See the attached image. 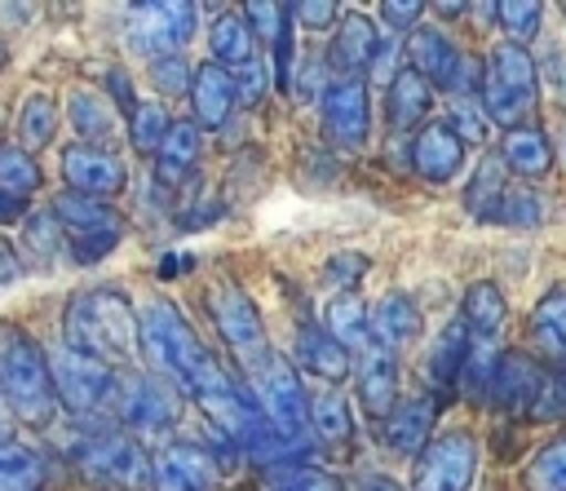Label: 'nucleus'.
<instances>
[{
  "instance_id": "nucleus-1",
  "label": "nucleus",
  "mask_w": 566,
  "mask_h": 491,
  "mask_svg": "<svg viewBox=\"0 0 566 491\" xmlns=\"http://www.w3.org/2000/svg\"><path fill=\"white\" fill-rule=\"evenodd\" d=\"M137 341H142L150 367H155L159 376L177 380L195 403H203V398L221 394L226 385H234V380L221 372V363L199 345V336H195L190 323L177 314V305L164 301V296L142 310V318H137Z\"/></svg>"
},
{
  "instance_id": "nucleus-2",
  "label": "nucleus",
  "mask_w": 566,
  "mask_h": 491,
  "mask_svg": "<svg viewBox=\"0 0 566 491\" xmlns=\"http://www.w3.org/2000/svg\"><path fill=\"white\" fill-rule=\"evenodd\" d=\"M71 349L97 363H128L137 354V314L119 288H88L66 305V341Z\"/></svg>"
},
{
  "instance_id": "nucleus-3",
  "label": "nucleus",
  "mask_w": 566,
  "mask_h": 491,
  "mask_svg": "<svg viewBox=\"0 0 566 491\" xmlns=\"http://www.w3.org/2000/svg\"><path fill=\"white\" fill-rule=\"evenodd\" d=\"M0 385L9 398V411L27 425H44L53 416V385H49V358L22 327L0 332Z\"/></svg>"
},
{
  "instance_id": "nucleus-4",
  "label": "nucleus",
  "mask_w": 566,
  "mask_h": 491,
  "mask_svg": "<svg viewBox=\"0 0 566 491\" xmlns=\"http://www.w3.org/2000/svg\"><path fill=\"white\" fill-rule=\"evenodd\" d=\"M208 305H212V318H217V332H221V341L230 345V354H234V363L256 380L270 363H274V354H270V341H265V323H261V314H256V305H252V296L234 283V279H221L217 288H212V296H208Z\"/></svg>"
},
{
  "instance_id": "nucleus-5",
  "label": "nucleus",
  "mask_w": 566,
  "mask_h": 491,
  "mask_svg": "<svg viewBox=\"0 0 566 491\" xmlns=\"http://www.w3.org/2000/svg\"><path fill=\"white\" fill-rule=\"evenodd\" d=\"M535 102V58L522 44H495L482 66V111L495 124H517Z\"/></svg>"
},
{
  "instance_id": "nucleus-6",
  "label": "nucleus",
  "mask_w": 566,
  "mask_h": 491,
  "mask_svg": "<svg viewBox=\"0 0 566 491\" xmlns=\"http://www.w3.org/2000/svg\"><path fill=\"white\" fill-rule=\"evenodd\" d=\"M478 473V442L464 429H447L438 438L424 442L420 460H416V491H469Z\"/></svg>"
},
{
  "instance_id": "nucleus-7",
  "label": "nucleus",
  "mask_w": 566,
  "mask_h": 491,
  "mask_svg": "<svg viewBox=\"0 0 566 491\" xmlns=\"http://www.w3.org/2000/svg\"><path fill=\"white\" fill-rule=\"evenodd\" d=\"M75 460H80L84 478H93V482H111V487H124V491H137V487L150 482L146 451L128 433H115V429L93 433L88 442H80L75 447Z\"/></svg>"
},
{
  "instance_id": "nucleus-8",
  "label": "nucleus",
  "mask_w": 566,
  "mask_h": 491,
  "mask_svg": "<svg viewBox=\"0 0 566 491\" xmlns=\"http://www.w3.org/2000/svg\"><path fill=\"white\" fill-rule=\"evenodd\" d=\"M111 380L115 376H111L106 363H97V358H88V354H80L71 345H57L49 354V385L62 398V407L75 411V416L102 407V398L111 394Z\"/></svg>"
},
{
  "instance_id": "nucleus-9",
  "label": "nucleus",
  "mask_w": 566,
  "mask_h": 491,
  "mask_svg": "<svg viewBox=\"0 0 566 491\" xmlns=\"http://www.w3.org/2000/svg\"><path fill=\"white\" fill-rule=\"evenodd\" d=\"M256 394H261V416L279 429V433H310V398L301 389V376L287 363H270L256 376Z\"/></svg>"
},
{
  "instance_id": "nucleus-10",
  "label": "nucleus",
  "mask_w": 566,
  "mask_h": 491,
  "mask_svg": "<svg viewBox=\"0 0 566 491\" xmlns=\"http://www.w3.org/2000/svg\"><path fill=\"white\" fill-rule=\"evenodd\" d=\"M367 88L363 80H332L323 88V133L332 146L354 150L367 142Z\"/></svg>"
},
{
  "instance_id": "nucleus-11",
  "label": "nucleus",
  "mask_w": 566,
  "mask_h": 491,
  "mask_svg": "<svg viewBox=\"0 0 566 491\" xmlns=\"http://www.w3.org/2000/svg\"><path fill=\"white\" fill-rule=\"evenodd\" d=\"M111 389H119V416H124L133 429H146V433L172 429V420H177V398H172V389H168L159 376H115Z\"/></svg>"
},
{
  "instance_id": "nucleus-12",
  "label": "nucleus",
  "mask_w": 566,
  "mask_h": 491,
  "mask_svg": "<svg viewBox=\"0 0 566 491\" xmlns=\"http://www.w3.org/2000/svg\"><path fill=\"white\" fill-rule=\"evenodd\" d=\"M62 177L71 181L75 195H88V199L93 195H119L128 186V168L111 150L84 146V142H75V146L62 150Z\"/></svg>"
},
{
  "instance_id": "nucleus-13",
  "label": "nucleus",
  "mask_w": 566,
  "mask_h": 491,
  "mask_svg": "<svg viewBox=\"0 0 566 491\" xmlns=\"http://www.w3.org/2000/svg\"><path fill=\"white\" fill-rule=\"evenodd\" d=\"M411 168L424 177V181H451L460 168H464V142L460 133L447 124V119H433L416 133L411 142Z\"/></svg>"
},
{
  "instance_id": "nucleus-14",
  "label": "nucleus",
  "mask_w": 566,
  "mask_h": 491,
  "mask_svg": "<svg viewBox=\"0 0 566 491\" xmlns=\"http://www.w3.org/2000/svg\"><path fill=\"white\" fill-rule=\"evenodd\" d=\"M539 385H544V367L535 358H526V354H500V363L491 372V385H486V398H491V407H500V411L513 416V411H531Z\"/></svg>"
},
{
  "instance_id": "nucleus-15",
  "label": "nucleus",
  "mask_w": 566,
  "mask_h": 491,
  "mask_svg": "<svg viewBox=\"0 0 566 491\" xmlns=\"http://www.w3.org/2000/svg\"><path fill=\"white\" fill-rule=\"evenodd\" d=\"M150 478H155L159 491H212L217 464H212L208 447L172 442V447L150 464Z\"/></svg>"
},
{
  "instance_id": "nucleus-16",
  "label": "nucleus",
  "mask_w": 566,
  "mask_h": 491,
  "mask_svg": "<svg viewBox=\"0 0 566 491\" xmlns=\"http://www.w3.org/2000/svg\"><path fill=\"white\" fill-rule=\"evenodd\" d=\"M376 49H380L376 22L363 18V13H345L340 27H336V35H332V44H327V66L340 80H358V71L376 62Z\"/></svg>"
},
{
  "instance_id": "nucleus-17",
  "label": "nucleus",
  "mask_w": 566,
  "mask_h": 491,
  "mask_svg": "<svg viewBox=\"0 0 566 491\" xmlns=\"http://www.w3.org/2000/svg\"><path fill=\"white\" fill-rule=\"evenodd\" d=\"M358 394H363V407L380 420L398 403V363H394V349L380 345L376 336H367L363 358H358Z\"/></svg>"
},
{
  "instance_id": "nucleus-18",
  "label": "nucleus",
  "mask_w": 566,
  "mask_h": 491,
  "mask_svg": "<svg viewBox=\"0 0 566 491\" xmlns=\"http://www.w3.org/2000/svg\"><path fill=\"white\" fill-rule=\"evenodd\" d=\"M460 49L438 31V27H416L407 40V71H416L424 84H451L460 71Z\"/></svg>"
},
{
  "instance_id": "nucleus-19",
  "label": "nucleus",
  "mask_w": 566,
  "mask_h": 491,
  "mask_svg": "<svg viewBox=\"0 0 566 491\" xmlns=\"http://www.w3.org/2000/svg\"><path fill=\"white\" fill-rule=\"evenodd\" d=\"M433 416H438V403L429 394H416L407 403H394L389 416H385V447L398 451V456H420L424 442H429Z\"/></svg>"
},
{
  "instance_id": "nucleus-20",
  "label": "nucleus",
  "mask_w": 566,
  "mask_h": 491,
  "mask_svg": "<svg viewBox=\"0 0 566 491\" xmlns=\"http://www.w3.org/2000/svg\"><path fill=\"white\" fill-rule=\"evenodd\" d=\"M186 97L195 102V124L199 128H221L230 119V111H234V80H230L226 66L203 62L190 75V93Z\"/></svg>"
},
{
  "instance_id": "nucleus-21",
  "label": "nucleus",
  "mask_w": 566,
  "mask_h": 491,
  "mask_svg": "<svg viewBox=\"0 0 566 491\" xmlns=\"http://www.w3.org/2000/svg\"><path fill=\"white\" fill-rule=\"evenodd\" d=\"M433 106V88L416 75V71H394L389 75V93H385V119H389V133L402 137L407 128H416Z\"/></svg>"
},
{
  "instance_id": "nucleus-22",
  "label": "nucleus",
  "mask_w": 566,
  "mask_h": 491,
  "mask_svg": "<svg viewBox=\"0 0 566 491\" xmlns=\"http://www.w3.org/2000/svg\"><path fill=\"white\" fill-rule=\"evenodd\" d=\"M296 358L323 385H340L349 376V349H340L327 336V327H318V323H301V332H296Z\"/></svg>"
},
{
  "instance_id": "nucleus-23",
  "label": "nucleus",
  "mask_w": 566,
  "mask_h": 491,
  "mask_svg": "<svg viewBox=\"0 0 566 491\" xmlns=\"http://www.w3.org/2000/svg\"><path fill=\"white\" fill-rule=\"evenodd\" d=\"M526 341L548 363H566V288H553L539 296V305L526 318Z\"/></svg>"
},
{
  "instance_id": "nucleus-24",
  "label": "nucleus",
  "mask_w": 566,
  "mask_h": 491,
  "mask_svg": "<svg viewBox=\"0 0 566 491\" xmlns=\"http://www.w3.org/2000/svg\"><path fill=\"white\" fill-rule=\"evenodd\" d=\"M420 332H424V314H420V305H416L411 296H402V292H389V296L376 305V314H371V336H376L380 345H389V349H402V345L420 341Z\"/></svg>"
},
{
  "instance_id": "nucleus-25",
  "label": "nucleus",
  "mask_w": 566,
  "mask_h": 491,
  "mask_svg": "<svg viewBox=\"0 0 566 491\" xmlns=\"http://www.w3.org/2000/svg\"><path fill=\"white\" fill-rule=\"evenodd\" d=\"M500 164L517 177H544L553 168V146L539 128H509L500 142Z\"/></svg>"
},
{
  "instance_id": "nucleus-26",
  "label": "nucleus",
  "mask_w": 566,
  "mask_h": 491,
  "mask_svg": "<svg viewBox=\"0 0 566 491\" xmlns=\"http://www.w3.org/2000/svg\"><path fill=\"white\" fill-rule=\"evenodd\" d=\"M469 345H473V332H469V323L464 318H455V323H447L442 332H438V341H433V349H429V380L433 385H455L460 380V367H464V358H469Z\"/></svg>"
},
{
  "instance_id": "nucleus-27",
  "label": "nucleus",
  "mask_w": 566,
  "mask_h": 491,
  "mask_svg": "<svg viewBox=\"0 0 566 491\" xmlns=\"http://www.w3.org/2000/svg\"><path fill=\"white\" fill-rule=\"evenodd\" d=\"M208 44H212V62L217 66L239 71L252 58V27H248V18L234 13V9L217 13V22L208 27Z\"/></svg>"
},
{
  "instance_id": "nucleus-28",
  "label": "nucleus",
  "mask_w": 566,
  "mask_h": 491,
  "mask_svg": "<svg viewBox=\"0 0 566 491\" xmlns=\"http://www.w3.org/2000/svg\"><path fill=\"white\" fill-rule=\"evenodd\" d=\"M199 159V124L195 119H177L168 124V137L159 146V164H155V177L164 181H181Z\"/></svg>"
},
{
  "instance_id": "nucleus-29",
  "label": "nucleus",
  "mask_w": 566,
  "mask_h": 491,
  "mask_svg": "<svg viewBox=\"0 0 566 491\" xmlns=\"http://www.w3.org/2000/svg\"><path fill=\"white\" fill-rule=\"evenodd\" d=\"M327 336L340 345V349H363L367 336H371V318H367V305L349 292H336L332 305H327Z\"/></svg>"
},
{
  "instance_id": "nucleus-30",
  "label": "nucleus",
  "mask_w": 566,
  "mask_h": 491,
  "mask_svg": "<svg viewBox=\"0 0 566 491\" xmlns=\"http://www.w3.org/2000/svg\"><path fill=\"white\" fill-rule=\"evenodd\" d=\"M57 133V102L49 93H31L18 111V146L31 155L40 146H49Z\"/></svg>"
},
{
  "instance_id": "nucleus-31",
  "label": "nucleus",
  "mask_w": 566,
  "mask_h": 491,
  "mask_svg": "<svg viewBox=\"0 0 566 491\" xmlns=\"http://www.w3.org/2000/svg\"><path fill=\"white\" fill-rule=\"evenodd\" d=\"M66 111H71V124H75V133L84 137V146H97V142H106V137L115 133V115H111V106L102 102V93L75 88Z\"/></svg>"
},
{
  "instance_id": "nucleus-32",
  "label": "nucleus",
  "mask_w": 566,
  "mask_h": 491,
  "mask_svg": "<svg viewBox=\"0 0 566 491\" xmlns=\"http://www.w3.org/2000/svg\"><path fill=\"white\" fill-rule=\"evenodd\" d=\"M53 217H57V226H71V234H80V230H97V226H111V221H119L102 199H88V195H75V190H62V195H53V208H49Z\"/></svg>"
},
{
  "instance_id": "nucleus-33",
  "label": "nucleus",
  "mask_w": 566,
  "mask_h": 491,
  "mask_svg": "<svg viewBox=\"0 0 566 491\" xmlns=\"http://www.w3.org/2000/svg\"><path fill=\"white\" fill-rule=\"evenodd\" d=\"M473 336H491L500 323H504V292L491 283V279H478L469 292H464V314Z\"/></svg>"
},
{
  "instance_id": "nucleus-34",
  "label": "nucleus",
  "mask_w": 566,
  "mask_h": 491,
  "mask_svg": "<svg viewBox=\"0 0 566 491\" xmlns=\"http://www.w3.org/2000/svg\"><path fill=\"white\" fill-rule=\"evenodd\" d=\"M310 425H314L318 442H332V447H345L349 433H354V416H349L345 398L332 394V389H323V394L310 403Z\"/></svg>"
},
{
  "instance_id": "nucleus-35",
  "label": "nucleus",
  "mask_w": 566,
  "mask_h": 491,
  "mask_svg": "<svg viewBox=\"0 0 566 491\" xmlns=\"http://www.w3.org/2000/svg\"><path fill=\"white\" fill-rule=\"evenodd\" d=\"M44 482V460L31 447L0 442V491H40Z\"/></svg>"
},
{
  "instance_id": "nucleus-36",
  "label": "nucleus",
  "mask_w": 566,
  "mask_h": 491,
  "mask_svg": "<svg viewBox=\"0 0 566 491\" xmlns=\"http://www.w3.org/2000/svg\"><path fill=\"white\" fill-rule=\"evenodd\" d=\"M35 186H40V168H35V159H31L18 142H4V146H0V190L27 199Z\"/></svg>"
},
{
  "instance_id": "nucleus-37",
  "label": "nucleus",
  "mask_w": 566,
  "mask_h": 491,
  "mask_svg": "<svg viewBox=\"0 0 566 491\" xmlns=\"http://www.w3.org/2000/svg\"><path fill=\"white\" fill-rule=\"evenodd\" d=\"M168 111L159 106V102H137L133 106V119H128V137H133V146L137 150H146V155H159V146H164V137H168Z\"/></svg>"
},
{
  "instance_id": "nucleus-38",
  "label": "nucleus",
  "mask_w": 566,
  "mask_h": 491,
  "mask_svg": "<svg viewBox=\"0 0 566 491\" xmlns=\"http://www.w3.org/2000/svg\"><path fill=\"white\" fill-rule=\"evenodd\" d=\"M504 190H509V186H504V164H500V159H482V164H478V177H473L469 190H464V203H469L473 217H491Z\"/></svg>"
},
{
  "instance_id": "nucleus-39",
  "label": "nucleus",
  "mask_w": 566,
  "mask_h": 491,
  "mask_svg": "<svg viewBox=\"0 0 566 491\" xmlns=\"http://www.w3.org/2000/svg\"><path fill=\"white\" fill-rule=\"evenodd\" d=\"M522 482H526V491H566V442L544 447V451L526 464Z\"/></svg>"
},
{
  "instance_id": "nucleus-40",
  "label": "nucleus",
  "mask_w": 566,
  "mask_h": 491,
  "mask_svg": "<svg viewBox=\"0 0 566 491\" xmlns=\"http://www.w3.org/2000/svg\"><path fill=\"white\" fill-rule=\"evenodd\" d=\"M539 18L544 9L535 0H500L495 4V22L509 31V44H526L539 35Z\"/></svg>"
},
{
  "instance_id": "nucleus-41",
  "label": "nucleus",
  "mask_w": 566,
  "mask_h": 491,
  "mask_svg": "<svg viewBox=\"0 0 566 491\" xmlns=\"http://www.w3.org/2000/svg\"><path fill=\"white\" fill-rule=\"evenodd\" d=\"M265 491H345L340 478L310 469V464H287V469H270Z\"/></svg>"
},
{
  "instance_id": "nucleus-42",
  "label": "nucleus",
  "mask_w": 566,
  "mask_h": 491,
  "mask_svg": "<svg viewBox=\"0 0 566 491\" xmlns=\"http://www.w3.org/2000/svg\"><path fill=\"white\" fill-rule=\"evenodd\" d=\"M491 217H500L504 226H522V230H531V226L544 221V203H539V195H531V190H504Z\"/></svg>"
},
{
  "instance_id": "nucleus-43",
  "label": "nucleus",
  "mask_w": 566,
  "mask_h": 491,
  "mask_svg": "<svg viewBox=\"0 0 566 491\" xmlns=\"http://www.w3.org/2000/svg\"><path fill=\"white\" fill-rule=\"evenodd\" d=\"M22 243H27L40 261H53L57 248H62V226H57V217H53L49 208H44V212H31L27 226H22Z\"/></svg>"
},
{
  "instance_id": "nucleus-44",
  "label": "nucleus",
  "mask_w": 566,
  "mask_h": 491,
  "mask_svg": "<svg viewBox=\"0 0 566 491\" xmlns=\"http://www.w3.org/2000/svg\"><path fill=\"white\" fill-rule=\"evenodd\" d=\"M495 363H500V354H495L491 336H473V345H469V358H464V367H460V380L469 385V394H486Z\"/></svg>"
},
{
  "instance_id": "nucleus-45",
  "label": "nucleus",
  "mask_w": 566,
  "mask_h": 491,
  "mask_svg": "<svg viewBox=\"0 0 566 491\" xmlns=\"http://www.w3.org/2000/svg\"><path fill=\"white\" fill-rule=\"evenodd\" d=\"M230 80H234V102L256 106V102H265V93H270V62L252 53L239 71H230Z\"/></svg>"
},
{
  "instance_id": "nucleus-46",
  "label": "nucleus",
  "mask_w": 566,
  "mask_h": 491,
  "mask_svg": "<svg viewBox=\"0 0 566 491\" xmlns=\"http://www.w3.org/2000/svg\"><path fill=\"white\" fill-rule=\"evenodd\" d=\"M119 234H124L119 221L97 226V230H80V234H71V257H75L80 265H93V261H102V257L119 243Z\"/></svg>"
},
{
  "instance_id": "nucleus-47",
  "label": "nucleus",
  "mask_w": 566,
  "mask_h": 491,
  "mask_svg": "<svg viewBox=\"0 0 566 491\" xmlns=\"http://www.w3.org/2000/svg\"><path fill=\"white\" fill-rule=\"evenodd\" d=\"M155 13H159V22H164V31H168V40L181 49L190 35H195V22H199V4H186V0H168V4H155Z\"/></svg>"
},
{
  "instance_id": "nucleus-48",
  "label": "nucleus",
  "mask_w": 566,
  "mask_h": 491,
  "mask_svg": "<svg viewBox=\"0 0 566 491\" xmlns=\"http://www.w3.org/2000/svg\"><path fill=\"white\" fill-rule=\"evenodd\" d=\"M150 80H155V88H159V93H168V97L190 93V66H186V58H181V53L155 58V62H150Z\"/></svg>"
},
{
  "instance_id": "nucleus-49",
  "label": "nucleus",
  "mask_w": 566,
  "mask_h": 491,
  "mask_svg": "<svg viewBox=\"0 0 566 491\" xmlns=\"http://www.w3.org/2000/svg\"><path fill=\"white\" fill-rule=\"evenodd\" d=\"M243 18H252V22H256V31H261L270 44H279V40L287 35V22H283V18H287V9H283V4H274V0H248V4H243Z\"/></svg>"
},
{
  "instance_id": "nucleus-50",
  "label": "nucleus",
  "mask_w": 566,
  "mask_h": 491,
  "mask_svg": "<svg viewBox=\"0 0 566 491\" xmlns=\"http://www.w3.org/2000/svg\"><path fill=\"white\" fill-rule=\"evenodd\" d=\"M367 270H371V261H367L363 252H336V257L323 265V279H327L332 288H354Z\"/></svg>"
},
{
  "instance_id": "nucleus-51",
  "label": "nucleus",
  "mask_w": 566,
  "mask_h": 491,
  "mask_svg": "<svg viewBox=\"0 0 566 491\" xmlns=\"http://www.w3.org/2000/svg\"><path fill=\"white\" fill-rule=\"evenodd\" d=\"M292 18H296V27H305V31H323V27H332L336 22V4L332 0H301V4H292L287 9Z\"/></svg>"
},
{
  "instance_id": "nucleus-52",
  "label": "nucleus",
  "mask_w": 566,
  "mask_h": 491,
  "mask_svg": "<svg viewBox=\"0 0 566 491\" xmlns=\"http://www.w3.org/2000/svg\"><path fill=\"white\" fill-rule=\"evenodd\" d=\"M531 416H539V420L566 416V385L553 380V376H544V385H539V394H535V403H531Z\"/></svg>"
},
{
  "instance_id": "nucleus-53",
  "label": "nucleus",
  "mask_w": 566,
  "mask_h": 491,
  "mask_svg": "<svg viewBox=\"0 0 566 491\" xmlns=\"http://www.w3.org/2000/svg\"><path fill=\"white\" fill-rule=\"evenodd\" d=\"M420 13H424L420 0H385L380 4V22H389L394 31H416L420 27Z\"/></svg>"
},
{
  "instance_id": "nucleus-54",
  "label": "nucleus",
  "mask_w": 566,
  "mask_h": 491,
  "mask_svg": "<svg viewBox=\"0 0 566 491\" xmlns=\"http://www.w3.org/2000/svg\"><path fill=\"white\" fill-rule=\"evenodd\" d=\"M323 88H327V84H323V66H318V62L305 53V58H301V75L292 80V93H296L301 102H314Z\"/></svg>"
},
{
  "instance_id": "nucleus-55",
  "label": "nucleus",
  "mask_w": 566,
  "mask_h": 491,
  "mask_svg": "<svg viewBox=\"0 0 566 491\" xmlns=\"http://www.w3.org/2000/svg\"><path fill=\"white\" fill-rule=\"evenodd\" d=\"M106 84H111L115 102H119V106H124V111L133 115V106H137V97H133V80H128V75H124L119 66H115V71H106Z\"/></svg>"
},
{
  "instance_id": "nucleus-56",
  "label": "nucleus",
  "mask_w": 566,
  "mask_h": 491,
  "mask_svg": "<svg viewBox=\"0 0 566 491\" xmlns=\"http://www.w3.org/2000/svg\"><path fill=\"white\" fill-rule=\"evenodd\" d=\"M18 217H27V199L0 190V226H9V221H18Z\"/></svg>"
},
{
  "instance_id": "nucleus-57",
  "label": "nucleus",
  "mask_w": 566,
  "mask_h": 491,
  "mask_svg": "<svg viewBox=\"0 0 566 491\" xmlns=\"http://www.w3.org/2000/svg\"><path fill=\"white\" fill-rule=\"evenodd\" d=\"M13 274H18V252H13V248L0 239V283H9Z\"/></svg>"
},
{
  "instance_id": "nucleus-58",
  "label": "nucleus",
  "mask_w": 566,
  "mask_h": 491,
  "mask_svg": "<svg viewBox=\"0 0 566 491\" xmlns=\"http://www.w3.org/2000/svg\"><path fill=\"white\" fill-rule=\"evenodd\" d=\"M358 491H402L394 478H385V473H371V478H363L358 482Z\"/></svg>"
},
{
  "instance_id": "nucleus-59",
  "label": "nucleus",
  "mask_w": 566,
  "mask_h": 491,
  "mask_svg": "<svg viewBox=\"0 0 566 491\" xmlns=\"http://www.w3.org/2000/svg\"><path fill=\"white\" fill-rule=\"evenodd\" d=\"M9 429H13V411H9V398H4V385H0V442H9Z\"/></svg>"
},
{
  "instance_id": "nucleus-60",
  "label": "nucleus",
  "mask_w": 566,
  "mask_h": 491,
  "mask_svg": "<svg viewBox=\"0 0 566 491\" xmlns=\"http://www.w3.org/2000/svg\"><path fill=\"white\" fill-rule=\"evenodd\" d=\"M438 13L442 18H455V13H464V4H438Z\"/></svg>"
},
{
  "instance_id": "nucleus-61",
  "label": "nucleus",
  "mask_w": 566,
  "mask_h": 491,
  "mask_svg": "<svg viewBox=\"0 0 566 491\" xmlns=\"http://www.w3.org/2000/svg\"><path fill=\"white\" fill-rule=\"evenodd\" d=\"M0 62H4V44H0Z\"/></svg>"
},
{
  "instance_id": "nucleus-62",
  "label": "nucleus",
  "mask_w": 566,
  "mask_h": 491,
  "mask_svg": "<svg viewBox=\"0 0 566 491\" xmlns=\"http://www.w3.org/2000/svg\"><path fill=\"white\" fill-rule=\"evenodd\" d=\"M562 13H566V4H562Z\"/></svg>"
},
{
  "instance_id": "nucleus-63",
  "label": "nucleus",
  "mask_w": 566,
  "mask_h": 491,
  "mask_svg": "<svg viewBox=\"0 0 566 491\" xmlns=\"http://www.w3.org/2000/svg\"><path fill=\"white\" fill-rule=\"evenodd\" d=\"M562 385H566V376H562Z\"/></svg>"
}]
</instances>
